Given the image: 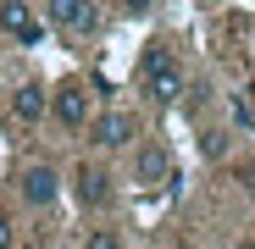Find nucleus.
Here are the masks:
<instances>
[{"mask_svg": "<svg viewBox=\"0 0 255 249\" xmlns=\"http://www.w3.org/2000/svg\"><path fill=\"white\" fill-rule=\"evenodd\" d=\"M139 83H144V94H150L155 105H172V100L183 94V61L166 50V45H150L144 61H139Z\"/></svg>", "mask_w": 255, "mask_h": 249, "instance_id": "nucleus-1", "label": "nucleus"}, {"mask_svg": "<svg viewBox=\"0 0 255 249\" xmlns=\"http://www.w3.org/2000/svg\"><path fill=\"white\" fill-rule=\"evenodd\" d=\"M50 116H56V128H67V133L89 128V83H78V78L56 83L50 89Z\"/></svg>", "mask_w": 255, "mask_h": 249, "instance_id": "nucleus-2", "label": "nucleus"}, {"mask_svg": "<svg viewBox=\"0 0 255 249\" xmlns=\"http://www.w3.org/2000/svg\"><path fill=\"white\" fill-rule=\"evenodd\" d=\"M45 22L61 33H95L100 28V6L95 0H45Z\"/></svg>", "mask_w": 255, "mask_h": 249, "instance_id": "nucleus-3", "label": "nucleus"}, {"mask_svg": "<svg viewBox=\"0 0 255 249\" xmlns=\"http://www.w3.org/2000/svg\"><path fill=\"white\" fill-rule=\"evenodd\" d=\"M172 172H178V166H172V150H166V144H139L133 150V183L139 188H166Z\"/></svg>", "mask_w": 255, "mask_h": 249, "instance_id": "nucleus-4", "label": "nucleus"}, {"mask_svg": "<svg viewBox=\"0 0 255 249\" xmlns=\"http://www.w3.org/2000/svg\"><path fill=\"white\" fill-rule=\"evenodd\" d=\"M0 33L17 39V45H39L45 39V22H39V11L28 0H0Z\"/></svg>", "mask_w": 255, "mask_h": 249, "instance_id": "nucleus-5", "label": "nucleus"}, {"mask_svg": "<svg viewBox=\"0 0 255 249\" xmlns=\"http://www.w3.org/2000/svg\"><path fill=\"white\" fill-rule=\"evenodd\" d=\"M17 188H22V205H33V211H45V205H56V194H61V177H56V166H22V177H17Z\"/></svg>", "mask_w": 255, "mask_h": 249, "instance_id": "nucleus-6", "label": "nucleus"}, {"mask_svg": "<svg viewBox=\"0 0 255 249\" xmlns=\"http://www.w3.org/2000/svg\"><path fill=\"white\" fill-rule=\"evenodd\" d=\"M50 116V89L45 83H17L11 89V122L17 128H39Z\"/></svg>", "mask_w": 255, "mask_h": 249, "instance_id": "nucleus-7", "label": "nucleus"}, {"mask_svg": "<svg viewBox=\"0 0 255 249\" xmlns=\"http://www.w3.org/2000/svg\"><path fill=\"white\" fill-rule=\"evenodd\" d=\"M95 144L100 150H133L139 144V116L133 111H106L95 122Z\"/></svg>", "mask_w": 255, "mask_h": 249, "instance_id": "nucleus-8", "label": "nucleus"}, {"mask_svg": "<svg viewBox=\"0 0 255 249\" xmlns=\"http://www.w3.org/2000/svg\"><path fill=\"white\" fill-rule=\"evenodd\" d=\"M78 199L83 205H106L111 199V172H106V166H78Z\"/></svg>", "mask_w": 255, "mask_h": 249, "instance_id": "nucleus-9", "label": "nucleus"}, {"mask_svg": "<svg viewBox=\"0 0 255 249\" xmlns=\"http://www.w3.org/2000/svg\"><path fill=\"white\" fill-rule=\"evenodd\" d=\"M83 249H122V233H117V227H95Z\"/></svg>", "mask_w": 255, "mask_h": 249, "instance_id": "nucleus-10", "label": "nucleus"}, {"mask_svg": "<svg viewBox=\"0 0 255 249\" xmlns=\"http://www.w3.org/2000/svg\"><path fill=\"white\" fill-rule=\"evenodd\" d=\"M200 150H205L211 161H222V155H228V139H222V133H205V139H200Z\"/></svg>", "mask_w": 255, "mask_h": 249, "instance_id": "nucleus-11", "label": "nucleus"}, {"mask_svg": "<svg viewBox=\"0 0 255 249\" xmlns=\"http://www.w3.org/2000/svg\"><path fill=\"white\" fill-rule=\"evenodd\" d=\"M11 244H17V227H11V216H6V211H0V249H11Z\"/></svg>", "mask_w": 255, "mask_h": 249, "instance_id": "nucleus-12", "label": "nucleus"}, {"mask_svg": "<svg viewBox=\"0 0 255 249\" xmlns=\"http://www.w3.org/2000/svg\"><path fill=\"white\" fill-rule=\"evenodd\" d=\"M233 116L244 122V128H255V105H250V100H233Z\"/></svg>", "mask_w": 255, "mask_h": 249, "instance_id": "nucleus-13", "label": "nucleus"}, {"mask_svg": "<svg viewBox=\"0 0 255 249\" xmlns=\"http://www.w3.org/2000/svg\"><path fill=\"white\" fill-rule=\"evenodd\" d=\"M239 183H244V188H250V194H255V155H250V161H244V166H239Z\"/></svg>", "mask_w": 255, "mask_h": 249, "instance_id": "nucleus-14", "label": "nucleus"}, {"mask_svg": "<svg viewBox=\"0 0 255 249\" xmlns=\"http://www.w3.org/2000/svg\"><path fill=\"white\" fill-rule=\"evenodd\" d=\"M150 6H155V0H122V11H133V17H144Z\"/></svg>", "mask_w": 255, "mask_h": 249, "instance_id": "nucleus-15", "label": "nucleus"}, {"mask_svg": "<svg viewBox=\"0 0 255 249\" xmlns=\"http://www.w3.org/2000/svg\"><path fill=\"white\" fill-rule=\"evenodd\" d=\"M250 105H255V89H250Z\"/></svg>", "mask_w": 255, "mask_h": 249, "instance_id": "nucleus-16", "label": "nucleus"}]
</instances>
